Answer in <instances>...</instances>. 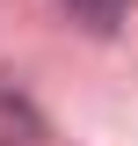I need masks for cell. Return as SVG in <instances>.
Instances as JSON below:
<instances>
[{
  "label": "cell",
  "mask_w": 138,
  "mask_h": 146,
  "mask_svg": "<svg viewBox=\"0 0 138 146\" xmlns=\"http://www.w3.org/2000/svg\"><path fill=\"white\" fill-rule=\"evenodd\" d=\"M66 7H73V15H80V22H87V29H102V36L116 29L124 15H131V0H66Z\"/></svg>",
  "instance_id": "6da1fadb"
}]
</instances>
